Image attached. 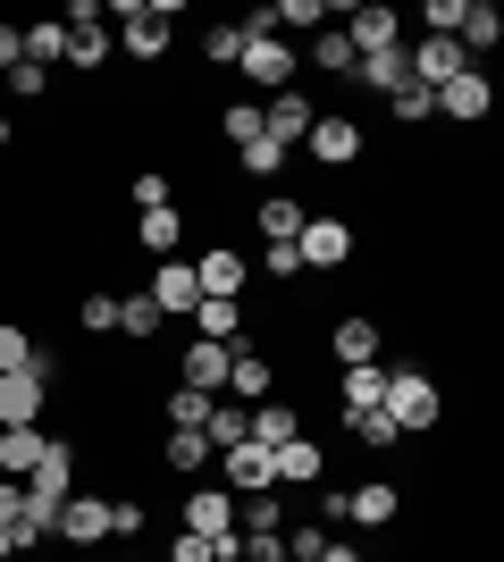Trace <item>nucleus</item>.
Listing matches in <instances>:
<instances>
[{
  "mask_svg": "<svg viewBox=\"0 0 504 562\" xmlns=\"http://www.w3.org/2000/svg\"><path fill=\"white\" fill-rule=\"evenodd\" d=\"M387 403V370L379 361H354V370H345V420H354V412H379Z\"/></svg>",
  "mask_w": 504,
  "mask_h": 562,
  "instance_id": "27",
  "label": "nucleus"
},
{
  "mask_svg": "<svg viewBox=\"0 0 504 562\" xmlns=\"http://www.w3.org/2000/svg\"><path fill=\"white\" fill-rule=\"evenodd\" d=\"M119 50H135V59H160L168 50V9H135V0H119Z\"/></svg>",
  "mask_w": 504,
  "mask_h": 562,
  "instance_id": "14",
  "label": "nucleus"
},
{
  "mask_svg": "<svg viewBox=\"0 0 504 562\" xmlns=\"http://www.w3.org/2000/svg\"><path fill=\"white\" fill-rule=\"evenodd\" d=\"M0 151H9V117H0Z\"/></svg>",
  "mask_w": 504,
  "mask_h": 562,
  "instance_id": "53",
  "label": "nucleus"
},
{
  "mask_svg": "<svg viewBox=\"0 0 504 562\" xmlns=\"http://www.w3.org/2000/svg\"><path fill=\"white\" fill-rule=\"evenodd\" d=\"M312 68L320 76H354V43H345V25H328V34L312 43Z\"/></svg>",
  "mask_w": 504,
  "mask_h": 562,
  "instance_id": "32",
  "label": "nucleus"
},
{
  "mask_svg": "<svg viewBox=\"0 0 504 562\" xmlns=\"http://www.w3.org/2000/svg\"><path fill=\"white\" fill-rule=\"evenodd\" d=\"M312 93H294V85H287V93H269L261 101V135L269 143H278V151H294V143H303V135H312Z\"/></svg>",
  "mask_w": 504,
  "mask_h": 562,
  "instance_id": "7",
  "label": "nucleus"
},
{
  "mask_svg": "<svg viewBox=\"0 0 504 562\" xmlns=\"http://www.w3.org/2000/svg\"><path fill=\"white\" fill-rule=\"evenodd\" d=\"M395 504H404V487H387V479L345 487V520H354V529H387V520H395Z\"/></svg>",
  "mask_w": 504,
  "mask_h": 562,
  "instance_id": "17",
  "label": "nucleus"
},
{
  "mask_svg": "<svg viewBox=\"0 0 504 562\" xmlns=\"http://www.w3.org/2000/svg\"><path fill=\"white\" fill-rule=\"evenodd\" d=\"M152 303H160V319H193V303H202L193 260H160V269H152Z\"/></svg>",
  "mask_w": 504,
  "mask_h": 562,
  "instance_id": "12",
  "label": "nucleus"
},
{
  "mask_svg": "<svg viewBox=\"0 0 504 562\" xmlns=\"http://www.w3.org/2000/svg\"><path fill=\"white\" fill-rule=\"evenodd\" d=\"M193 336H202V345H236V336H244V311L227 303V294H202V303H193Z\"/></svg>",
  "mask_w": 504,
  "mask_h": 562,
  "instance_id": "21",
  "label": "nucleus"
},
{
  "mask_svg": "<svg viewBox=\"0 0 504 562\" xmlns=\"http://www.w3.org/2000/svg\"><path fill=\"white\" fill-rule=\"evenodd\" d=\"M9 93H18V101H43V93H51V76H43V68H25V59H18V68H9Z\"/></svg>",
  "mask_w": 504,
  "mask_h": 562,
  "instance_id": "46",
  "label": "nucleus"
},
{
  "mask_svg": "<svg viewBox=\"0 0 504 562\" xmlns=\"http://www.w3.org/2000/svg\"><path fill=\"white\" fill-rule=\"evenodd\" d=\"M244 43H253L244 25H211V34H202V59H211V68H236V59H244Z\"/></svg>",
  "mask_w": 504,
  "mask_h": 562,
  "instance_id": "35",
  "label": "nucleus"
},
{
  "mask_svg": "<svg viewBox=\"0 0 504 562\" xmlns=\"http://www.w3.org/2000/svg\"><path fill=\"white\" fill-rule=\"evenodd\" d=\"M437 117H488V110H496V85H488V68H462L455 76V85H437Z\"/></svg>",
  "mask_w": 504,
  "mask_h": 562,
  "instance_id": "9",
  "label": "nucleus"
},
{
  "mask_svg": "<svg viewBox=\"0 0 504 562\" xmlns=\"http://www.w3.org/2000/svg\"><path fill=\"white\" fill-rule=\"evenodd\" d=\"M269 462H278V487H320V479H328V453H320V437H287Z\"/></svg>",
  "mask_w": 504,
  "mask_h": 562,
  "instance_id": "16",
  "label": "nucleus"
},
{
  "mask_svg": "<svg viewBox=\"0 0 504 562\" xmlns=\"http://www.w3.org/2000/svg\"><path fill=\"white\" fill-rule=\"evenodd\" d=\"M244 562H287V529H269V538H244Z\"/></svg>",
  "mask_w": 504,
  "mask_h": 562,
  "instance_id": "48",
  "label": "nucleus"
},
{
  "mask_svg": "<svg viewBox=\"0 0 504 562\" xmlns=\"http://www.w3.org/2000/svg\"><path fill=\"white\" fill-rule=\"evenodd\" d=\"M177 529H193V538H227V529H236V495H227V487H193L186 513H177Z\"/></svg>",
  "mask_w": 504,
  "mask_h": 562,
  "instance_id": "10",
  "label": "nucleus"
},
{
  "mask_svg": "<svg viewBox=\"0 0 504 562\" xmlns=\"http://www.w3.org/2000/svg\"><path fill=\"white\" fill-rule=\"evenodd\" d=\"M328 345H336V361H345V370H354V361H379V319H336Z\"/></svg>",
  "mask_w": 504,
  "mask_h": 562,
  "instance_id": "25",
  "label": "nucleus"
},
{
  "mask_svg": "<svg viewBox=\"0 0 504 562\" xmlns=\"http://www.w3.org/2000/svg\"><path fill=\"white\" fill-rule=\"evenodd\" d=\"M219 135H227V143L244 151V143L261 135V101H236V110H219Z\"/></svg>",
  "mask_w": 504,
  "mask_h": 562,
  "instance_id": "36",
  "label": "nucleus"
},
{
  "mask_svg": "<svg viewBox=\"0 0 504 562\" xmlns=\"http://www.w3.org/2000/svg\"><path fill=\"white\" fill-rule=\"evenodd\" d=\"M219 487H227V495H269V487H278L269 446H253V437H244V446H227V453H219Z\"/></svg>",
  "mask_w": 504,
  "mask_h": 562,
  "instance_id": "6",
  "label": "nucleus"
},
{
  "mask_svg": "<svg viewBox=\"0 0 504 562\" xmlns=\"http://www.w3.org/2000/svg\"><path fill=\"white\" fill-rule=\"evenodd\" d=\"M345 428H354V437H361V446H370V453H387V446H395V437H404V428L387 420V412H354V420H345Z\"/></svg>",
  "mask_w": 504,
  "mask_h": 562,
  "instance_id": "38",
  "label": "nucleus"
},
{
  "mask_svg": "<svg viewBox=\"0 0 504 562\" xmlns=\"http://www.w3.org/2000/svg\"><path fill=\"white\" fill-rule=\"evenodd\" d=\"M269 18H278V25H320V18H328V0H287V9H269Z\"/></svg>",
  "mask_w": 504,
  "mask_h": 562,
  "instance_id": "47",
  "label": "nucleus"
},
{
  "mask_svg": "<svg viewBox=\"0 0 504 562\" xmlns=\"http://www.w3.org/2000/svg\"><path fill=\"white\" fill-rule=\"evenodd\" d=\"M43 428H0V479H25V470L43 462Z\"/></svg>",
  "mask_w": 504,
  "mask_h": 562,
  "instance_id": "24",
  "label": "nucleus"
},
{
  "mask_svg": "<svg viewBox=\"0 0 504 562\" xmlns=\"http://www.w3.org/2000/svg\"><path fill=\"white\" fill-rule=\"evenodd\" d=\"M287 562H294V554H287Z\"/></svg>",
  "mask_w": 504,
  "mask_h": 562,
  "instance_id": "54",
  "label": "nucleus"
},
{
  "mask_svg": "<svg viewBox=\"0 0 504 562\" xmlns=\"http://www.w3.org/2000/svg\"><path fill=\"white\" fill-rule=\"evenodd\" d=\"M303 218H312V211H303L294 193H269V202H261V235H269V244H294V235H303Z\"/></svg>",
  "mask_w": 504,
  "mask_h": 562,
  "instance_id": "30",
  "label": "nucleus"
},
{
  "mask_svg": "<svg viewBox=\"0 0 504 562\" xmlns=\"http://www.w3.org/2000/svg\"><path fill=\"white\" fill-rule=\"evenodd\" d=\"M144 529V504L135 495H110V538H135Z\"/></svg>",
  "mask_w": 504,
  "mask_h": 562,
  "instance_id": "43",
  "label": "nucleus"
},
{
  "mask_svg": "<svg viewBox=\"0 0 504 562\" xmlns=\"http://www.w3.org/2000/svg\"><path fill=\"white\" fill-rule=\"evenodd\" d=\"M236 168H253V177H278V168H287V151H278L269 135H253V143L236 151Z\"/></svg>",
  "mask_w": 504,
  "mask_h": 562,
  "instance_id": "40",
  "label": "nucleus"
},
{
  "mask_svg": "<svg viewBox=\"0 0 504 562\" xmlns=\"http://www.w3.org/2000/svg\"><path fill=\"white\" fill-rule=\"evenodd\" d=\"M320 562H370V554H361L354 538H328V546H320Z\"/></svg>",
  "mask_w": 504,
  "mask_h": 562,
  "instance_id": "52",
  "label": "nucleus"
},
{
  "mask_svg": "<svg viewBox=\"0 0 504 562\" xmlns=\"http://www.w3.org/2000/svg\"><path fill=\"white\" fill-rule=\"evenodd\" d=\"M269 395H278V370L261 361V345H253V336H236V345H227V403H244V412H253V403H269Z\"/></svg>",
  "mask_w": 504,
  "mask_h": 562,
  "instance_id": "2",
  "label": "nucleus"
},
{
  "mask_svg": "<svg viewBox=\"0 0 504 562\" xmlns=\"http://www.w3.org/2000/svg\"><path fill=\"white\" fill-rule=\"evenodd\" d=\"M211 403H219V395H193V386H168V403H160V412H168V428H202V420H211Z\"/></svg>",
  "mask_w": 504,
  "mask_h": 562,
  "instance_id": "31",
  "label": "nucleus"
},
{
  "mask_svg": "<svg viewBox=\"0 0 504 562\" xmlns=\"http://www.w3.org/2000/svg\"><path fill=\"white\" fill-rule=\"evenodd\" d=\"M395 428H437V412H446V395H437L421 370H387V403H379Z\"/></svg>",
  "mask_w": 504,
  "mask_h": 562,
  "instance_id": "1",
  "label": "nucleus"
},
{
  "mask_svg": "<svg viewBox=\"0 0 504 562\" xmlns=\"http://www.w3.org/2000/svg\"><path fill=\"white\" fill-rule=\"evenodd\" d=\"M320 546H328V529H294L287 554H294V562H320Z\"/></svg>",
  "mask_w": 504,
  "mask_h": 562,
  "instance_id": "50",
  "label": "nucleus"
},
{
  "mask_svg": "<svg viewBox=\"0 0 504 562\" xmlns=\"http://www.w3.org/2000/svg\"><path fill=\"white\" fill-rule=\"evenodd\" d=\"M51 403V370H9L0 378V428H43Z\"/></svg>",
  "mask_w": 504,
  "mask_h": 562,
  "instance_id": "5",
  "label": "nucleus"
},
{
  "mask_svg": "<svg viewBox=\"0 0 504 562\" xmlns=\"http://www.w3.org/2000/svg\"><path fill=\"white\" fill-rule=\"evenodd\" d=\"M135 244H144L152 260H177V244H186V218H177V202H168V211H144V227H135Z\"/></svg>",
  "mask_w": 504,
  "mask_h": 562,
  "instance_id": "23",
  "label": "nucleus"
},
{
  "mask_svg": "<svg viewBox=\"0 0 504 562\" xmlns=\"http://www.w3.org/2000/svg\"><path fill=\"white\" fill-rule=\"evenodd\" d=\"M76 319H85V336H119V294H85Z\"/></svg>",
  "mask_w": 504,
  "mask_h": 562,
  "instance_id": "37",
  "label": "nucleus"
},
{
  "mask_svg": "<svg viewBox=\"0 0 504 562\" xmlns=\"http://www.w3.org/2000/svg\"><path fill=\"white\" fill-rule=\"evenodd\" d=\"M236 68L253 76L261 93H287V85H294V50L278 43V34H253V43H244V59H236Z\"/></svg>",
  "mask_w": 504,
  "mask_h": 562,
  "instance_id": "8",
  "label": "nucleus"
},
{
  "mask_svg": "<svg viewBox=\"0 0 504 562\" xmlns=\"http://www.w3.org/2000/svg\"><path fill=\"white\" fill-rule=\"evenodd\" d=\"M462 25V0H429V9H421V34H455Z\"/></svg>",
  "mask_w": 504,
  "mask_h": 562,
  "instance_id": "44",
  "label": "nucleus"
},
{
  "mask_svg": "<svg viewBox=\"0 0 504 562\" xmlns=\"http://www.w3.org/2000/svg\"><path fill=\"white\" fill-rule=\"evenodd\" d=\"M294 260H303V269H345V260H354V218H303Z\"/></svg>",
  "mask_w": 504,
  "mask_h": 562,
  "instance_id": "4",
  "label": "nucleus"
},
{
  "mask_svg": "<svg viewBox=\"0 0 504 562\" xmlns=\"http://www.w3.org/2000/svg\"><path fill=\"white\" fill-rule=\"evenodd\" d=\"M261 269H269L278 285H287V278H303V260H294V244H261Z\"/></svg>",
  "mask_w": 504,
  "mask_h": 562,
  "instance_id": "45",
  "label": "nucleus"
},
{
  "mask_svg": "<svg viewBox=\"0 0 504 562\" xmlns=\"http://www.w3.org/2000/svg\"><path fill=\"white\" fill-rule=\"evenodd\" d=\"M177 386L219 395V386H227V345H202V336H193V345H186V378H177Z\"/></svg>",
  "mask_w": 504,
  "mask_h": 562,
  "instance_id": "22",
  "label": "nucleus"
},
{
  "mask_svg": "<svg viewBox=\"0 0 504 562\" xmlns=\"http://www.w3.org/2000/svg\"><path fill=\"white\" fill-rule=\"evenodd\" d=\"M303 151H312L320 168H354V160H361V117L320 110V117H312V135H303Z\"/></svg>",
  "mask_w": 504,
  "mask_h": 562,
  "instance_id": "3",
  "label": "nucleus"
},
{
  "mask_svg": "<svg viewBox=\"0 0 504 562\" xmlns=\"http://www.w3.org/2000/svg\"><path fill=\"white\" fill-rule=\"evenodd\" d=\"M354 85H370V93H404V85H412L404 43H395V50H370V59H354Z\"/></svg>",
  "mask_w": 504,
  "mask_h": 562,
  "instance_id": "20",
  "label": "nucleus"
},
{
  "mask_svg": "<svg viewBox=\"0 0 504 562\" xmlns=\"http://www.w3.org/2000/svg\"><path fill=\"white\" fill-rule=\"evenodd\" d=\"M119 336H160V303L152 294H119Z\"/></svg>",
  "mask_w": 504,
  "mask_h": 562,
  "instance_id": "34",
  "label": "nucleus"
},
{
  "mask_svg": "<svg viewBox=\"0 0 504 562\" xmlns=\"http://www.w3.org/2000/svg\"><path fill=\"white\" fill-rule=\"evenodd\" d=\"M160 462L177 470V479H193V470L211 462V437H202V428H168V437H160Z\"/></svg>",
  "mask_w": 504,
  "mask_h": 562,
  "instance_id": "26",
  "label": "nucleus"
},
{
  "mask_svg": "<svg viewBox=\"0 0 504 562\" xmlns=\"http://www.w3.org/2000/svg\"><path fill=\"white\" fill-rule=\"evenodd\" d=\"M25 59V25H0V68H18Z\"/></svg>",
  "mask_w": 504,
  "mask_h": 562,
  "instance_id": "51",
  "label": "nucleus"
},
{
  "mask_svg": "<svg viewBox=\"0 0 504 562\" xmlns=\"http://www.w3.org/2000/svg\"><path fill=\"white\" fill-rule=\"evenodd\" d=\"M9 370H51V352L34 345L18 319H0V378H9Z\"/></svg>",
  "mask_w": 504,
  "mask_h": 562,
  "instance_id": "29",
  "label": "nucleus"
},
{
  "mask_svg": "<svg viewBox=\"0 0 504 562\" xmlns=\"http://www.w3.org/2000/svg\"><path fill=\"white\" fill-rule=\"evenodd\" d=\"M244 437H253V446H269V453H278V446H287V437H303V412H294V403H278V395H269V403H253V412H244Z\"/></svg>",
  "mask_w": 504,
  "mask_h": 562,
  "instance_id": "18",
  "label": "nucleus"
},
{
  "mask_svg": "<svg viewBox=\"0 0 504 562\" xmlns=\"http://www.w3.org/2000/svg\"><path fill=\"white\" fill-rule=\"evenodd\" d=\"M168 562H219V546L193 538V529H177V538H168Z\"/></svg>",
  "mask_w": 504,
  "mask_h": 562,
  "instance_id": "42",
  "label": "nucleus"
},
{
  "mask_svg": "<svg viewBox=\"0 0 504 562\" xmlns=\"http://www.w3.org/2000/svg\"><path fill=\"white\" fill-rule=\"evenodd\" d=\"M244 278H253V260H244L236 244H211V252L193 260V285H202V294H227V303H236Z\"/></svg>",
  "mask_w": 504,
  "mask_h": 562,
  "instance_id": "11",
  "label": "nucleus"
},
{
  "mask_svg": "<svg viewBox=\"0 0 504 562\" xmlns=\"http://www.w3.org/2000/svg\"><path fill=\"white\" fill-rule=\"evenodd\" d=\"M51 59H68V25H59V18H34V25H25V68L51 76Z\"/></svg>",
  "mask_w": 504,
  "mask_h": 562,
  "instance_id": "28",
  "label": "nucleus"
},
{
  "mask_svg": "<svg viewBox=\"0 0 504 562\" xmlns=\"http://www.w3.org/2000/svg\"><path fill=\"white\" fill-rule=\"evenodd\" d=\"M387 110H395V126H421V117H437L429 85H404V93H387Z\"/></svg>",
  "mask_w": 504,
  "mask_h": 562,
  "instance_id": "39",
  "label": "nucleus"
},
{
  "mask_svg": "<svg viewBox=\"0 0 504 562\" xmlns=\"http://www.w3.org/2000/svg\"><path fill=\"white\" fill-rule=\"evenodd\" d=\"M25 487H18V479H0V529H25Z\"/></svg>",
  "mask_w": 504,
  "mask_h": 562,
  "instance_id": "49",
  "label": "nucleus"
},
{
  "mask_svg": "<svg viewBox=\"0 0 504 562\" xmlns=\"http://www.w3.org/2000/svg\"><path fill=\"white\" fill-rule=\"evenodd\" d=\"M168 202H177L168 168H144V177H135V211H168Z\"/></svg>",
  "mask_w": 504,
  "mask_h": 562,
  "instance_id": "41",
  "label": "nucleus"
},
{
  "mask_svg": "<svg viewBox=\"0 0 504 562\" xmlns=\"http://www.w3.org/2000/svg\"><path fill=\"white\" fill-rule=\"evenodd\" d=\"M25 495H51V504H68V495H76V446H59V437H51L43 462L25 470Z\"/></svg>",
  "mask_w": 504,
  "mask_h": 562,
  "instance_id": "13",
  "label": "nucleus"
},
{
  "mask_svg": "<svg viewBox=\"0 0 504 562\" xmlns=\"http://www.w3.org/2000/svg\"><path fill=\"white\" fill-rule=\"evenodd\" d=\"M455 43H462V59L480 68V50H496V43H504V18H496V0H462V25H455Z\"/></svg>",
  "mask_w": 504,
  "mask_h": 562,
  "instance_id": "19",
  "label": "nucleus"
},
{
  "mask_svg": "<svg viewBox=\"0 0 504 562\" xmlns=\"http://www.w3.org/2000/svg\"><path fill=\"white\" fill-rule=\"evenodd\" d=\"M202 437H211V453L244 446V403H211V420H202Z\"/></svg>",
  "mask_w": 504,
  "mask_h": 562,
  "instance_id": "33",
  "label": "nucleus"
},
{
  "mask_svg": "<svg viewBox=\"0 0 504 562\" xmlns=\"http://www.w3.org/2000/svg\"><path fill=\"white\" fill-rule=\"evenodd\" d=\"M354 34H345V43H354V59H370V50H395L404 43V18H395V9H379V0H370V9H354Z\"/></svg>",
  "mask_w": 504,
  "mask_h": 562,
  "instance_id": "15",
  "label": "nucleus"
}]
</instances>
